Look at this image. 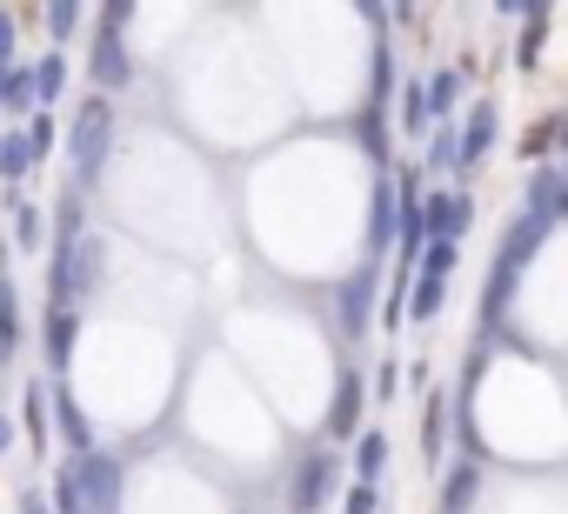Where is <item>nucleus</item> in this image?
I'll list each match as a JSON object with an SVG mask.
<instances>
[{
    "label": "nucleus",
    "instance_id": "nucleus-10",
    "mask_svg": "<svg viewBox=\"0 0 568 514\" xmlns=\"http://www.w3.org/2000/svg\"><path fill=\"white\" fill-rule=\"evenodd\" d=\"M48 414H54V428H61V441L74 454H94V421H88V408L74 394H48Z\"/></svg>",
    "mask_w": 568,
    "mask_h": 514
},
{
    "label": "nucleus",
    "instance_id": "nucleus-1",
    "mask_svg": "<svg viewBox=\"0 0 568 514\" xmlns=\"http://www.w3.org/2000/svg\"><path fill=\"white\" fill-rule=\"evenodd\" d=\"M61 268H54V308H74L88 288H101V240L81 234V201H61Z\"/></svg>",
    "mask_w": 568,
    "mask_h": 514
},
{
    "label": "nucleus",
    "instance_id": "nucleus-32",
    "mask_svg": "<svg viewBox=\"0 0 568 514\" xmlns=\"http://www.w3.org/2000/svg\"><path fill=\"white\" fill-rule=\"evenodd\" d=\"M14 68V14H0V74Z\"/></svg>",
    "mask_w": 568,
    "mask_h": 514
},
{
    "label": "nucleus",
    "instance_id": "nucleus-28",
    "mask_svg": "<svg viewBox=\"0 0 568 514\" xmlns=\"http://www.w3.org/2000/svg\"><path fill=\"white\" fill-rule=\"evenodd\" d=\"M428 167H435V174H455V167H462V147H455V134H435V147H428Z\"/></svg>",
    "mask_w": 568,
    "mask_h": 514
},
{
    "label": "nucleus",
    "instance_id": "nucleus-26",
    "mask_svg": "<svg viewBox=\"0 0 568 514\" xmlns=\"http://www.w3.org/2000/svg\"><path fill=\"white\" fill-rule=\"evenodd\" d=\"M422 441H428V454H442V441H448V401H442V394L428 401V428H422Z\"/></svg>",
    "mask_w": 568,
    "mask_h": 514
},
{
    "label": "nucleus",
    "instance_id": "nucleus-33",
    "mask_svg": "<svg viewBox=\"0 0 568 514\" xmlns=\"http://www.w3.org/2000/svg\"><path fill=\"white\" fill-rule=\"evenodd\" d=\"M21 514H54V501L41 487H21Z\"/></svg>",
    "mask_w": 568,
    "mask_h": 514
},
{
    "label": "nucleus",
    "instance_id": "nucleus-4",
    "mask_svg": "<svg viewBox=\"0 0 568 514\" xmlns=\"http://www.w3.org/2000/svg\"><path fill=\"white\" fill-rule=\"evenodd\" d=\"M68 474H74V494H81L88 514H121V487H128V474H121L114 454H101V448H94V454H74Z\"/></svg>",
    "mask_w": 568,
    "mask_h": 514
},
{
    "label": "nucleus",
    "instance_id": "nucleus-21",
    "mask_svg": "<svg viewBox=\"0 0 568 514\" xmlns=\"http://www.w3.org/2000/svg\"><path fill=\"white\" fill-rule=\"evenodd\" d=\"M28 107H34L28 68H8V74H0V114H28Z\"/></svg>",
    "mask_w": 568,
    "mask_h": 514
},
{
    "label": "nucleus",
    "instance_id": "nucleus-8",
    "mask_svg": "<svg viewBox=\"0 0 568 514\" xmlns=\"http://www.w3.org/2000/svg\"><path fill=\"white\" fill-rule=\"evenodd\" d=\"M468 227H475V201H468V194L448 187V194L422 201V234H428V240H455V247H462Z\"/></svg>",
    "mask_w": 568,
    "mask_h": 514
},
{
    "label": "nucleus",
    "instance_id": "nucleus-9",
    "mask_svg": "<svg viewBox=\"0 0 568 514\" xmlns=\"http://www.w3.org/2000/svg\"><path fill=\"white\" fill-rule=\"evenodd\" d=\"M561 201H568V181H561V167H535V181H528V220L555 227V220H561Z\"/></svg>",
    "mask_w": 568,
    "mask_h": 514
},
{
    "label": "nucleus",
    "instance_id": "nucleus-2",
    "mask_svg": "<svg viewBox=\"0 0 568 514\" xmlns=\"http://www.w3.org/2000/svg\"><path fill=\"white\" fill-rule=\"evenodd\" d=\"M108 147H114V107L108 101H81L74 127H68V161H74V194L94 187L108 174Z\"/></svg>",
    "mask_w": 568,
    "mask_h": 514
},
{
    "label": "nucleus",
    "instance_id": "nucleus-5",
    "mask_svg": "<svg viewBox=\"0 0 568 514\" xmlns=\"http://www.w3.org/2000/svg\"><path fill=\"white\" fill-rule=\"evenodd\" d=\"M375 288H382V275H375V261H362L342 288H335V328L348 335V341H362L368 328H375Z\"/></svg>",
    "mask_w": 568,
    "mask_h": 514
},
{
    "label": "nucleus",
    "instance_id": "nucleus-34",
    "mask_svg": "<svg viewBox=\"0 0 568 514\" xmlns=\"http://www.w3.org/2000/svg\"><path fill=\"white\" fill-rule=\"evenodd\" d=\"M395 368H402V361H382V368H375V394H395Z\"/></svg>",
    "mask_w": 568,
    "mask_h": 514
},
{
    "label": "nucleus",
    "instance_id": "nucleus-7",
    "mask_svg": "<svg viewBox=\"0 0 568 514\" xmlns=\"http://www.w3.org/2000/svg\"><path fill=\"white\" fill-rule=\"evenodd\" d=\"M335 474H342L335 454H322V448L302 454V467H295V481H288V507H295V514H315V507L335 494Z\"/></svg>",
    "mask_w": 568,
    "mask_h": 514
},
{
    "label": "nucleus",
    "instance_id": "nucleus-31",
    "mask_svg": "<svg viewBox=\"0 0 568 514\" xmlns=\"http://www.w3.org/2000/svg\"><path fill=\"white\" fill-rule=\"evenodd\" d=\"M342 514H375V487H362V481H355V487H348V501H342Z\"/></svg>",
    "mask_w": 568,
    "mask_h": 514
},
{
    "label": "nucleus",
    "instance_id": "nucleus-25",
    "mask_svg": "<svg viewBox=\"0 0 568 514\" xmlns=\"http://www.w3.org/2000/svg\"><path fill=\"white\" fill-rule=\"evenodd\" d=\"M402 308H415V321H435L442 315V281H415V295Z\"/></svg>",
    "mask_w": 568,
    "mask_h": 514
},
{
    "label": "nucleus",
    "instance_id": "nucleus-29",
    "mask_svg": "<svg viewBox=\"0 0 568 514\" xmlns=\"http://www.w3.org/2000/svg\"><path fill=\"white\" fill-rule=\"evenodd\" d=\"M21 134H28V147H34V161H48V147H54V121H48V114H34V121H28Z\"/></svg>",
    "mask_w": 568,
    "mask_h": 514
},
{
    "label": "nucleus",
    "instance_id": "nucleus-27",
    "mask_svg": "<svg viewBox=\"0 0 568 514\" xmlns=\"http://www.w3.org/2000/svg\"><path fill=\"white\" fill-rule=\"evenodd\" d=\"M402 127L415 134V127H428V107H422V81H408L402 88Z\"/></svg>",
    "mask_w": 568,
    "mask_h": 514
},
{
    "label": "nucleus",
    "instance_id": "nucleus-11",
    "mask_svg": "<svg viewBox=\"0 0 568 514\" xmlns=\"http://www.w3.org/2000/svg\"><path fill=\"white\" fill-rule=\"evenodd\" d=\"M362 401H368V381H362V374H342V388H335V408H328V434H335V441H355Z\"/></svg>",
    "mask_w": 568,
    "mask_h": 514
},
{
    "label": "nucleus",
    "instance_id": "nucleus-30",
    "mask_svg": "<svg viewBox=\"0 0 568 514\" xmlns=\"http://www.w3.org/2000/svg\"><path fill=\"white\" fill-rule=\"evenodd\" d=\"M48 28H54V34H61V41H68V34H74V28H81V8H48Z\"/></svg>",
    "mask_w": 568,
    "mask_h": 514
},
{
    "label": "nucleus",
    "instance_id": "nucleus-35",
    "mask_svg": "<svg viewBox=\"0 0 568 514\" xmlns=\"http://www.w3.org/2000/svg\"><path fill=\"white\" fill-rule=\"evenodd\" d=\"M14 434H21V428H14L8 414H0V454H8V448H14Z\"/></svg>",
    "mask_w": 568,
    "mask_h": 514
},
{
    "label": "nucleus",
    "instance_id": "nucleus-12",
    "mask_svg": "<svg viewBox=\"0 0 568 514\" xmlns=\"http://www.w3.org/2000/svg\"><path fill=\"white\" fill-rule=\"evenodd\" d=\"M74 335H81V315H74V308H54L48 328H41V341H48V368H54V374L74 361Z\"/></svg>",
    "mask_w": 568,
    "mask_h": 514
},
{
    "label": "nucleus",
    "instance_id": "nucleus-14",
    "mask_svg": "<svg viewBox=\"0 0 568 514\" xmlns=\"http://www.w3.org/2000/svg\"><path fill=\"white\" fill-rule=\"evenodd\" d=\"M28 88H34V107L61 101V88H68V61H61V54H41V61L28 68Z\"/></svg>",
    "mask_w": 568,
    "mask_h": 514
},
{
    "label": "nucleus",
    "instance_id": "nucleus-15",
    "mask_svg": "<svg viewBox=\"0 0 568 514\" xmlns=\"http://www.w3.org/2000/svg\"><path fill=\"white\" fill-rule=\"evenodd\" d=\"M475 487H481V467H475V461H455L448 481H442V514H462V507L475 501Z\"/></svg>",
    "mask_w": 568,
    "mask_h": 514
},
{
    "label": "nucleus",
    "instance_id": "nucleus-22",
    "mask_svg": "<svg viewBox=\"0 0 568 514\" xmlns=\"http://www.w3.org/2000/svg\"><path fill=\"white\" fill-rule=\"evenodd\" d=\"M21 341V295H14V275H0V348Z\"/></svg>",
    "mask_w": 568,
    "mask_h": 514
},
{
    "label": "nucleus",
    "instance_id": "nucleus-13",
    "mask_svg": "<svg viewBox=\"0 0 568 514\" xmlns=\"http://www.w3.org/2000/svg\"><path fill=\"white\" fill-rule=\"evenodd\" d=\"M455 147H462V167L488 161V147H495V107H488V101L468 114V134H455Z\"/></svg>",
    "mask_w": 568,
    "mask_h": 514
},
{
    "label": "nucleus",
    "instance_id": "nucleus-16",
    "mask_svg": "<svg viewBox=\"0 0 568 514\" xmlns=\"http://www.w3.org/2000/svg\"><path fill=\"white\" fill-rule=\"evenodd\" d=\"M34 167H41V161H34V147H28V134L14 127L8 141H0V181H28Z\"/></svg>",
    "mask_w": 568,
    "mask_h": 514
},
{
    "label": "nucleus",
    "instance_id": "nucleus-19",
    "mask_svg": "<svg viewBox=\"0 0 568 514\" xmlns=\"http://www.w3.org/2000/svg\"><path fill=\"white\" fill-rule=\"evenodd\" d=\"M41 240H48V220H41V207H34V201H14V247H28V254H34Z\"/></svg>",
    "mask_w": 568,
    "mask_h": 514
},
{
    "label": "nucleus",
    "instance_id": "nucleus-24",
    "mask_svg": "<svg viewBox=\"0 0 568 514\" xmlns=\"http://www.w3.org/2000/svg\"><path fill=\"white\" fill-rule=\"evenodd\" d=\"M21 428L34 434V448L48 441V388H41V381H28V401H21Z\"/></svg>",
    "mask_w": 568,
    "mask_h": 514
},
{
    "label": "nucleus",
    "instance_id": "nucleus-20",
    "mask_svg": "<svg viewBox=\"0 0 568 514\" xmlns=\"http://www.w3.org/2000/svg\"><path fill=\"white\" fill-rule=\"evenodd\" d=\"M382 461H388V434H375V428H368V434L355 441V467H362V487H375Z\"/></svg>",
    "mask_w": 568,
    "mask_h": 514
},
{
    "label": "nucleus",
    "instance_id": "nucleus-23",
    "mask_svg": "<svg viewBox=\"0 0 568 514\" xmlns=\"http://www.w3.org/2000/svg\"><path fill=\"white\" fill-rule=\"evenodd\" d=\"M455 94H462V74H435V81L422 88V107H428V121H435V114H455Z\"/></svg>",
    "mask_w": 568,
    "mask_h": 514
},
{
    "label": "nucleus",
    "instance_id": "nucleus-17",
    "mask_svg": "<svg viewBox=\"0 0 568 514\" xmlns=\"http://www.w3.org/2000/svg\"><path fill=\"white\" fill-rule=\"evenodd\" d=\"M455 261H462V247H455V240H428V247H422V281H448Z\"/></svg>",
    "mask_w": 568,
    "mask_h": 514
},
{
    "label": "nucleus",
    "instance_id": "nucleus-18",
    "mask_svg": "<svg viewBox=\"0 0 568 514\" xmlns=\"http://www.w3.org/2000/svg\"><path fill=\"white\" fill-rule=\"evenodd\" d=\"M388 234H395V187L382 181L375 187V214H368V247H388Z\"/></svg>",
    "mask_w": 568,
    "mask_h": 514
},
{
    "label": "nucleus",
    "instance_id": "nucleus-3",
    "mask_svg": "<svg viewBox=\"0 0 568 514\" xmlns=\"http://www.w3.org/2000/svg\"><path fill=\"white\" fill-rule=\"evenodd\" d=\"M541 240H548V227H541V220H528V214L501 234V247H495V275H488V321L508 308V281L535 261V247H541Z\"/></svg>",
    "mask_w": 568,
    "mask_h": 514
},
{
    "label": "nucleus",
    "instance_id": "nucleus-6",
    "mask_svg": "<svg viewBox=\"0 0 568 514\" xmlns=\"http://www.w3.org/2000/svg\"><path fill=\"white\" fill-rule=\"evenodd\" d=\"M128 14H134V8H101V34H94V81H101V88H128V74H134V61H128V48H121Z\"/></svg>",
    "mask_w": 568,
    "mask_h": 514
}]
</instances>
